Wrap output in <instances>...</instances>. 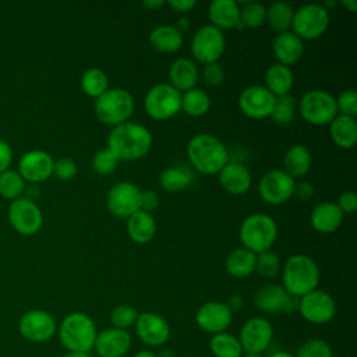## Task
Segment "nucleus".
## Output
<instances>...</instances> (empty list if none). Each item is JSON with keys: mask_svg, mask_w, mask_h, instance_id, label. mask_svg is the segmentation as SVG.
<instances>
[{"mask_svg": "<svg viewBox=\"0 0 357 357\" xmlns=\"http://www.w3.org/2000/svg\"><path fill=\"white\" fill-rule=\"evenodd\" d=\"M152 146V134L141 123L126 121L113 127L107 137V149L119 160H137L144 158Z\"/></svg>", "mask_w": 357, "mask_h": 357, "instance_id": "obj_1", "label": "nucleus"}, {"mask_svg": "<svg viewBox=\"0 0 357 357\" xmlns=\"http://www.w3.org/2000/svg\"><path fill=\"white\" fill-rule=\"evenodd\" d=\"M187 158L191 166L202 174H218L229 162L226 145L212 134H197L187 144Z\"/></svg>", "mask_w": 357, "mask_h": 357, "instance_id": "obj_2", "label": "nucleus"}, {"mask_svg": "<svg viewBox=\"0 0 357 357\" xmlns=\"http://www.w3.org/2000/svg\"><path fill=\"white\" fill-rule=\"evenodd\" d=\"M280 272L283 289L296 297H303L317 289L321 276L317 262L305 254L290 255Z\"/></svg>", "mask_w": 357, "mask_h": 357, "instance_id": "obj_3", "label": "nucleus"}, {"mask_svg": "<svg viewBox=\"0 0 357 357\" xmlns=\"http://www.w3.org/2000/svg\"><path fill=\"white\" fill-rule=\"evenodd\" d=\"M60 343L68 351L89 353L93 349L98 335L93 319L85 312H71L57 326Z\"/></svg>", "mask_w": 357, "mask_h": 357, "instance_id": "obj_4", "label": "nucleus"}, {"mask_svg": "<svg viewBox=\"0 0 357 357\" xmlns=\"http://www.w3.org/2000/svg\"><path fill=\"white\" fill-rule=\"evenodd\" d=\"M135 109L132 95L123 88H109L95 99L93 112L98 120L112 128L130 121Z\"/></svg>", "mask_w": 357, "mask_h": 357, "instance_id": "obj_5", "label": "nucleus"}, {"mask_svg": "<svg viewBox=\"0 0 357 357\" xmlns=\"http://www.w3.org/2000/svg\"><path fill=\"white\" fill-rule=\"evenodd\" d=\"M238 236L244 248L259 254L271 250L275 244L278 238V225L269 215L252 213L243 220Z\"/></svg>", "mask_w": 357, "mask_h": 357, "instance_id": "obj_6", "label": "nucleus"}, {"mask_svg": "<svg viewBox=\"0 0 357 357\" xmlns=\"http://www.w3.org/2000/svg\"><path fill=\"white\" fill-rule=\"evenodd\" d=\"M301 117L312 126H329L337 116L335 96L324 89H311L297 102Z\"/></svg>", "mask_w": 357, "mask_h": 357, "instance_id": "obj_7", "label": "nucleus"}, {"mask_svg": "<svg viewBox=\"0 0 357 357\" xmlns=\"http://www.w3.org/2000/svg\"><path fill=\"white\" fill-rule=\"evenodd\" d=\"M329 24V11L322 4H304L293 14L291 32L296 33L301 40H312L322 36Z\"/></svg>", "mask_w": 357, "mask_h": 357, "instance_id": "obj_8", "label": "nucleus"}, {"mask_svg": "<svg viewBox=\"0 0 357 357\" xmlns=\"http://www.w3.org/2000/svg\"><path fill=\"white\" fill-rule=\"evenodd\" d=\"M144 109L153 120H169L181 110V93L169 82H159L146 92Z\"/></svg>", "mask_w": 357, "mask_h": 357, "instance_id": "obj_9", "label": "nucleus"}, {"mask_svg": "<svg viewBox=\"0 0 357 357\" xmlns=\"http://www.w3.org/2000/svg\"><path fill=\"white\" fill-rule=\"evenodd\" d=\"M226 46L225 35L220 29L209 25L201 26L192 36L191 54L201 64L218 63Z\"/></svg>", "mask_w": 357, "mask_h": 357, "instance_id": "obj_10", "label": "nucleus"}, {"mask_svg": "<svg viewBox=\"0 0 357 357\" xmlns=\"http://www.w3.org/2000/svg\"><path fill=\"white\" fill-rule=\"evenodd\" d=\"M18 331L31 343H46L57 333V322L45 310H28L18 321Z\"/></svg>", "mask_w": 357, "mask_h": 357, "instance_id": "obj_11", "label": "nucleus"}, {"mask_svg": "<svg viewBox=\"0 0 357 357\" xmlns=\"http://www.w3.org/2000/svg\"><path fill=\"white\" fill-rule=\"evenodd\" d=\"M10 225L22 236L38 233L43 225V215L38 204L26 197L11 201L7 212Z\"/></svg>", "mask_w": 357, "mask_h": 357, "instance_id": "obj_12", "label": "nucleus"}, {"mask_svg": "<svg viewBox=\"0 0 357 357\" xmlns=\"http://www.w3.org/2000/svg\"><path fill=\"white\" fill-rule=\"evenodd\" d=\"M298 312L307 322L324 325L335 318L336 303L329 293L321 289H314L300 297Z\"/></svg>", "mask_w": 357, "mask_h": 357, "instance_id": "obj_13", "label": "nucleus"}, {"mask_svg": "<svg viewBox=\"0 0 357 357\" xmlns=\"http://www.w3.org/2000/svg\"><path fill=\"white\" fill-rule=\"evenodd\" d=\"M294 184L296 180L283 169H272L259 178V197L269 205H282L293 197Z\"/></svg>", "mask_w": 357, "mask_h": 357, "instance_id": "obj_14", "label": "nucleus"}, {"mask_svg": "<svg viewBox=\"0 0 357 357\" xmlns=\"http://www.w3.org/2000/svg\"><path fill=\"white\" fill-rule=\"evenodd\" d=\"M273 339V328L271 322L262 317H252L241 326L238 342L244 353L262 354Z\"/></svg>", "mask_w": 357, "mask_h": 357, "instance_id": "obj_15", "label": "nucleus"}, {"mask_svg": "<svg viewBox=\"0 0 357 357\" xmlns=\"http://www.w3.org/2000/svg\"><path fill=\"white\" fill-rule=\"evenodd\" d=\"M141 190L130 181L116 183L107 192L106 205L112 215L117 218H130L139 211Z\"/></svg>", "mask_w": 357, "mask_h": 357, "instance_id": "obj_16", "label": "nucleus"}, {"mask_svg": "<svg viewBox=\"0 0 357 357\" xmlns=\"http://www.w3.org/2000/svg\"><path fill=\"white\" fill-rule=\"evenodd\" d=\"M276 98L264 85H251L241 91L238 109L250 119L262 120L271 117Z\"/></svg>", "mask_w": 357, "mask_h": 357, "instance_id": "obj_17", "label": "nucleus"}, {"mask_svg": "<svg viewBox=\"0 0 357 357\" xmlns=\"http://www.w3.org/2000/svg\"><path fill=\"white\" fill-rule=\"evenodd\" d=\"M134 328L138 339L151 347L163 346L170 337V325L167 321L152 311L139 312Z\"/></svg>", "mask_w": 357, "mask_h": 357, "instance_id": "obj_18", "label": "nucleus"}, {"mask_svg": "<svg viewBox=\"0 0 357 357\" xmlns=\"http://www.w3.org/2000/svg\"><path fill=\"white\" fill-rule=\"evenodd\" d=\"M54 159L42 149H32L25 152L18 163V173L31 184H39L50 178L53 174Z\"/></svg>", "mask_w": 357, "mask_h": 357, "instance_id": "obj_19", "label": "nucleus"}, {"mask_svg": "<svg viewBox=\"0 0 357 357\" xmlns=\"http://www.w3.org/2000/svg\"><path fill=\"white\" fill-rule=\"evenodd\" d=\"M231 321L233 312L223 301H206L195 312L198 328L212 335L226 332Z\"/></svg>", "mask_w": 357, "mask_h": 357, "instance_id": "obj_20", "label": "nucleus"}, {"mask_svg": "<svg viewBox=\"0 0 357 357\" xmlns=\"http://www.w3.org/2000/svg\"><path fill=\"white\" fill-rule=\"evenodd\" d=\"M93 349L99 357H123L131 349V335L119 328H106L98 332Z\"/></svg>", "mask_w": 357, "mask_h": 357, "instance_id": "obj_21", "label": "nucleus"}, {"mask_svg": "<svg viewBox=\"0 0 357 357\" xmlns=\"http://www.w3.org/2000/svg\"><path fill=\"white\" fill-rule=\"evenodd\" d=\"M220 187L231 195H243L245 194L252 183L251 173L248 167H245L240 162H227L223 169L218 173Z\"/></svg>", "mask_w": 357, "mask_h": 357, "instance_id": "obj_22", "label": "nucleus"}, {"mask_svg": "<svg viewBox=\"0 0 357 357\" xmlns=\"http://www.w3.org/2000/svg\"><path fill=\"white\" fill-rule=\"evenodd\" d=\"M272 50L279 64L290 67L297 61H300V59L303 57L304 40H301L291 31L282 32L275 36L272 43Z\"/></svg>", "mask_w": 357, "mask_h": 357, "instance_id": "obj_23", "label": "nucleus"}, {"mask_svg": "<svg viewBox=\"0 0 357 357\" xmlns=\"http://www.w3.org/2000/svg\"><path fill=\"white\" fill-rule=\"evenodd\" d=\"M343 218H344V215L337 208L336 202L326 201V202L318 204L312 209L310 222H311V226L314 227V230H317L318 233L329 234V233L336 231L342 226Z\"/></svg>", "mask_w": 357, "mask_h": 357, "instance_id": "obj_24", "label": "nucleus"}, {"mask_svg": "<svg viewBox=\"0 0 357 357\" xmlns=\"http://www.w3.org/2000/svg\"><path fill=\"white\" fill-rule=\"evenodd\" d=\"M199 70L190 59H177L169 67V84L180 93L197 88Z\"/></svg>", "mask_w": 357, "mask_h": 357, "instance_id": "obj_25", "label": "nucleus"}, {"mask_svg": "<svg viewBox=\"0 0 357 357\" xmlns=\"http://www.w3.org/2000/svg\"><path fill=\"white\" fill-rule=\"evenodd\" d=\"M211 25L220 29H231L240 24V6L233 0H213L208 7Z\"/></svg>", "mask_w": 357, "mask_h": 357, "instance_id": "obj_26", "label": "nucleus"}, {"mask_svg": "<svg viewBox=\"0 0 357 357\" xmlns=\"http://www.w3.org/2000/svg\"><path fill=\"white\" fill-rule=\"evenodd\" d=\"M331 139L342 149H351L357 142L356 117L337 114L329 123Z\"/></svg>", "mask_w": 357, "mask_h": 357, "instance_id": "obj_27", "label": "nucleus"}, {"mask_svg": "<svg viewBox=\"0 0 357 357\" xmlns=\"http://www.w3.org/2000/svg\"><path fill=\"white\" fill-rule=\"evenodd\" d=\"M127 234L137 244H145L151 241L156 234V220L145 211H137L127 218Z\"/></svg>", "mask_w": 357, "mask_h": 357, "instance_id": "obj_28", "label": "nucleus"}, {"mask_svg": "<svg viewBox=\"0 0 357 357\" xmlns=\"http://www.w3.org/2000/svg\"><path fill=\"white\" fill-rule=\"evenodd\" d=\"M264 81H265L264 86L275 98H278V96L290 93V89L293 88V84H294V77L290 67L275 63L266 68Z\"/></svg>", "mask_w": 357, "mask_h": 357, "instance_id": "obj_29", "label": "nucleus"}, {"mask_svg": "<svg viewBox=\"0 0 357 357\" xmlns=\"http://www.w3.org/2000/svg\"><path fill=\"white\" fill-rule=\"evenodd\" d=\"M312 165V156L305 145H291L283 158V170L293 178L304 177Z\"/></svg>", "mask_w": 357, "mask_h": 357, "instance_id": "obj_30", "label": "nucleus"}, {"mask_svg": "<svg viewBox=\"0 0 357 357\" xmlns=\"http://www.w3.org/2000/svg\"><path fill=\"white\" fill-rule=\"evenodd\" d=\"M287 296L289 293L283 289L282 284L268 283L254 294V305L264 312H282Z\"/></svg>", "mask_w": 357, "mask_h": 357, "instance_id": "obj_31", "label": "nucleus"}, {"mask_svg": "<svg viewBox=\"0 0 357 357\" xmlns=\"http://www.w3.org/2000/svg\"><path fill=\"white\" fill-rule=\"evenodd\" d=\"M151 46L162 53H174L181 49L184 35L174 25H159L149 33Z\"/></svg>", "mask_w": 357, "mask_h": 357, "instance_id": "obj_32", "label": "nucleus"}, {"mask_svg": "<svg viewBox=\"0 0 357 357\" xmlns=\"http://www.w3.org/2000/svg\"><path fill=\"white\" fill-rule=\"evenodd\" d=\"M257 254L250 250L240 247L233 250L225 261V268L227 273L236 279H243L250 276L255 271Z\"/></svg>", "mask_w": 357, "mask_h": 357, "instance_id": "obj_33", "label": "nucleus"}, {"mask_svg": "<svg viewBox=\"0 0 357 357\" xmlns=\"http://www.w3.org/2000/svg\"><path fill=\"white\" fill-rule=\"evenodd\" d=\"M194 181V174L181 166H170L162 170L159 176V184L169 192H178L185 190Z\"/></svg>", "mask_w": 357, "mask_h": 357, "instance_id": "obj_34", "label": "nucleus"}, {"mask_svg": "<svg viewBox=\"0 0 357 357\" xmlns=\"http://www.w3.org/2000/svg\"><path fill=\"white\" fill-rule=\"evenodd\" d=\"M293 7L286 1H276L266 8V22L278 33L287 32L291 29L293 22Z\"/></svg>", "mask_w": 357, "mask_h": 357, "instance_id": "obj_35", "label": "nucleus"}, {"mask_svg": "<svg viewBox=\"0 0 357 357\" xmlns=\"http://www.w3.org/2000/svg\"><path fill=\"white\" fill-rule=\"evenodd\" d=\"M211 109L209 95L199 88H192L181 93V110L192 117H201Z\"/></svg>", "mask_w": 357, "mask_h": 357, "instance_id": "obj_36", "label": "nucleus"}, {"mask_svg": "<svg viewBox=\"0 0 357 357\" xmlns=\"http://www.w3.org/2000/svg\"><path fill=\"white\" fill-rule=\"evenodd\" d=\"M209 350L215 357H241L244 354L238 337L229 332L213 335L209 342Z\"/></svg>", "mask_w": 357, "mask_h": 357, "instance_id": "obj_37", "label": "nucleus"}, {"mask_svg": "<svg viewBox=\"0 0 357 357\" xmlns=\"http://www.w3.org/2000/svg\"><path fill=\"white\" fill-rule=\"evenodd\" d=\"M79 85L85 95L96 99L109 89V78L100 68L91 67L81 75Z\"/></svg>", "mask_w": 357, "mask_h": 357, "instance_id": "obj_38", "label": "nucleus"}, {"mask_svg": "<svg viewBox=\"0 0 357 357\" xmlns=\"http://www.w3.org/2000/svg\"><path fill=\"white\" fill-rule=\"evenodd\" d=\"M25 191V181L17 170L8 169L0 173V195L7 199H17Z\"/></svg>", "mask_w": 357, "mask_h": 357, "instance_id": "obj_39", "label": "nucleus"}, {"mask_svg": "<svg viewBox=\"0 0 357 357\" xmlns=\"http://www.w3.org/2000/svg\"><path fill=\"white\" fill-rule=\"evenodd\" d=\"M296 112H297V100L293 95L287 93L276 98L271 117L276 124L284 126L293 121Z\"/></svg>", "mask_w": 357, "mask_h": 357, "instance_id": "obj_40", "label": "nucleus"}, {"mask_svg": "<svg viewBox=\"0 0 357 357\" xmlns=\"http://www.w3.org/2000/svg\"><path fill=\"white\" fill-rule=\"evenodd\" d=\"M266 22V7L257 1H247L240 7V24L247 28H259Z\"/></svg>", "mask_w": 357, "mask_h": 357, "instance_id": "obj_41", "label": "nucleus"}, {"mask_svg": "<svg viewBox=\"0 0 357 357\" xmlns=\"http://www.w3.org/2000/svg\"><path fill=\"white\" fill-rule=\"evenodd\" d=\"M282 266H280V258L276 252L268 250L264 252L257 254L255 259V271L265 279H272L276 275H279Z\"/></svg>", "mask_w": 357, "mask_h": 357, "instance_id": "obj_42", "label": "nucleus"}, {"mask_svg": "<svg viewBox=\"0 0 357 357\" xmlns=\"http://www.w3.org/2000/svg\"><path fill=\"white\" fill-rule=\"evenodd\" d=\"M138 311L130 304H119L110 312V322L113 328L124 329L134 326L138 318Z\"/></svg>", "mask_w": 357, "mask_h": 357, "instance_id": "obj_43", "label": "nucleus"}, {"mask_svg": "<svg viewBox=\"0 0 357 357\" xmlns=\"http://www.w3.org/2000/svg\"><path fill=\"white\" fill-rule=\"evenodd\" d=\"M294 357H333L332 347L324 339L312 337L305 340L294 354Z\"/></svg>", "mask_w": 357, "mask_h": 357, "instance_id": "obj_44", "label": "nucleus"}, {"mask_svg": "<svg viewBox=\"0 0 357 357\" xmlns=\"http://www.w3.org/2000/svg\"><path fill=\"white\" fill-rule=\"evenodd\" d=\"M119 159L116 158V155L105 148V149H100L98 151L93 158H92V169L95 173L98 174H102V176H106V174H110L116 170V167L119 166Z\"/></svg>", "mask_w": 357, "mask_h": 357, "instance_id": "obj_45", "label": "nucleus"}, {"mask_svg": "<svg viewBox=\"0 0 357 357\" xmlns=\"http://www.w3.org/2000/svg\"><path fill=\"white\" fill-rule=\"evenodd\" d=\"M337 114L356 117L357 114V93L353 89L342 91L337 98H335Z\"/></svg>", "mask_w": 357, "mask_h": 357, "instance_id": "obj_46", "label": "nucleus"}, {"mask_svg": "<svg viewBox=\"0 0 357 357\" xmlns=\"http://www.w3.org/2000/svg\"><path fill=\"white\" fill-rule=\"evenodd\" d=\"M78 173V167L77 163L70 159V158H60L57 160H54L53 163V174L56 178L61 180V181H68L73 180Z\"/></svg>", "mask_w": 357, "mask_h": 357, "instance_id": "obj_47", "label": "nucleus"}, {"mask_svg": "<svg viewBox=\"0 0 357 357\" xmlns=\"http://www.w3.org/2000/svg\"><path fill=\"white\" fill-rule=\"evenodd\" d=\"M202 78L209 86H218L225 79V71L219 63H209L202 68Z\"/></svg>", "mask_w": 357, "mask_h": 357, "instance_id": "obj_48", "label": "nucleus"}, {"mask_svg": "<svg viewBox=\"0 0 357 357\" xmlns=\"http://www.w3.org/2000/svg\"><path fill=\"white\" fill-rule=\"evenodd\" d=\"M336 205L343 215H351L357 208V195L353 191H344L339 195Z\"/></svg>", "mask_w": 357, "mask_h": 357, "instance_id": "obj_49", "label": "nucleus"}, {"mask_svg": "<svg viewBox=\"0 0 357 357\" xmlns=\"http://www.w3.org/2000/svg\"><path fill=\"white\" fill-rule=\"evenodd\" d=\"M159 206V195L153 190H141V199H139V208L145 212H152Z\"/></svg>", "mask_w": 357, "mask_h": 357, "instance_id": "obj_50", "label": "nucleus"}, {"mask_svg": "<svg viewBox=\"0 0 357 357\" xmlns=\"http://www.w3.org/2000/svg\"><path fill=\"white\" fill-rule=\"evenodd\" d=\"M312 195H314V185L310 181L303 180V181H298L294 184L293 197H296L298 201L307 202L312 198Z\"/></svg>", "mask_w": 357, "mask_h": 357, "instance_id": "obj_51", "label": "nucleus"}, {"mask_svg": "<svg viewBox=\"0 0 357 357\" xmlns=\"http://www.w3.org/2000/svg\"><path fill=\"white\" fill-rule=\"evenodd\" d=\"M13 162V149L7 141L0 139V173L8 170Z\"/></svg>", "mask_w": 357, "mask_h": 357, "instance_id": "obj_52", "label": "nucleus"}, {"mask_svg": "<svg viewBox=\"0 0 357 357\" xmlns=\"http://www.w3.org/2000/svg\"><path fill=\"white\" fill-rule=\"evenodd\" d=\"M167 6L172 7L176 13L187 14L192 11V8L197 6V1L195 0H170L167 1Z\"/></svg>", "mask_w": 357, "mask_h": 357, "instance_id": "obj_53", "label": "nucleus"}, {"mask_svg": "<svg viewBox=\"0 0 357 357\" xmlns=\"http://www.w3.org/2000/svg\"><path fill=\"white\" fill-rule=\"evenodd\" d=\"M298 303H300V297H296V296H291L289 294L286 301H284V305L282 308V312L284 314H293L296 311H298Z\"/></svg>", "mask_w": 357, "mask_h": 357, "instance_id": "obj_54", "label": "nucleus"}, {"mask_svg": "<svg viewBox=\"0 0 357 357\" xmlns=\"http://www.w3.org/2000/svg\"><path fill=\"white\" fill-rule=\"evenodd\" d=\"M226 305L230 308L231 312L238 311V310L243 307V298H241L238 294H233V296H230V297L227 298Z\"/></svg>", "mask_w": 357, "mask_h": 357, "instance_id": "obj_55", "label": "nucleus"}, {"mask_svg": "<svg viewBox=\"0 0 357 357\" xmlns=\"http://www.w3.org/2000/svg\"><path fill=\"white\" fill-rule=\"evenodd\" d=\"M166 3L163 0H146L142 1V6L148 10H159L160 7H163Z\"/></svg>", "mask_w": 357, "mask_h": 357, "instance_id": "obj_56", "label": "nucleus"}, {"mask_svg": "<svg viewBox=\"0 0 357 357\" xmlns=\"http://www.w3.org/2000/svg\"><path fill=\"white\" fill-rule=\"evenodd\" d=\"M174 26L183 33V32H185V31L190 28V21H188L187 18L181 17V18L177 21V25H174Z\"/></svg>", "mask_w": 357, "mask_h": 357, "instance_id": "obj_57", "label": "nucleus"}, {"mask_svg": "<svg viewBox=\"0 0 357 357\" xmlns=\"http://www.w3.org/2000/svg\"><path fill=\"white\" fill-rule=\"evenodd\" d=\"M342 6H344L350 13H356L357 11V1L356 0H346V1H340Z\"/></svg>", "mask_w": 357, "mask_h": 357, "instance_id": "obj_58", "label": "nucleus"}, {"mask_svg": "<svg viewBox=\"0 0 357 357\" xmlns=\"http://www.w3.org/2000/svg\"><path fill=\"white\" fill-rule=\"evenodd\" d=\"M132 357H158V354L153 353L152 350H139Z\"/></svg>", "mask_w": 357, "mask_h": 357, "instance_id": "obj_59", "label": "nucleus"}, {"mask_svg": "<svg viewBox=\"0 0 357 357\" xmlns=\"http://www.w3.org/2000/svg\"><path fill=\"white\" fill-rule=\"evenodd\" d=\"M61 357H91L89 353H78V351H67Z\"/></svg>", "mask_w": 357, "mask_h": 357, "instance_id": "obj_60", "label": "nucleus"}, {"mask_svg": "<svg viewBox=\"0 0 357 357\" xmlns=\"http://www.w3.org/2000/svg\"><path fill=\"white\" fill-rule=\"evenodd\" d=\"M269 357H294L293 354H290V353H287V351H275V353H272Z\"/></svg>", "mask_w": 357, "mask_h": 357, "instance_id": "obj_61", "label": "nucleus"}, {"mask_svg": "<svg viewBox=\"0 0 357 357\" xmlns=\"http://www.w3.org/2000/svg\"><path fill=\"white\" fill-rule=\"evenodd\" d=\"M241 357H264L262 354H257V353H244Z\"/></svg>", "mask_w": 357, "mask_h": 357, "instance_id": "obj_62", "label": "nucleus"}]
</instances>
